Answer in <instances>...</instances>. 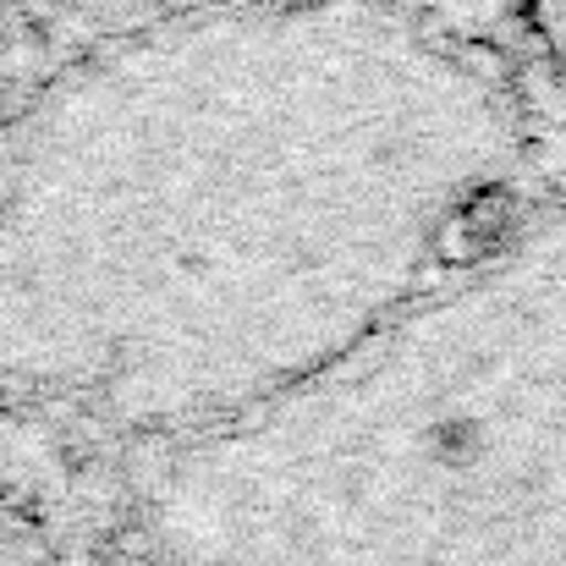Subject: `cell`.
Returning <instances> with one entry per match:
<instances>
[{"label": "cell", "mask_w": 566, "mask_h": 566, "mask_svg": "<svg viewBox=\"0 0 566 566\" xmlns=\"http://www.w3.org/2000/svg\"><path fill=\"white\" fill-rule=\"evenodd\" d=\"M501 72L364 6L122 39L0 122V390L171 446L314 375L512 209Z\"/></svg>", "instance_id": "1"}, {"label": "cell", "mask_w": 566, "mask_h": 566, "mask_svg": "<svg viewBox=\"0 0 566 566\" xmlns=\"http://www.w3.org/2000/svg\"><path fill=\"white\" fill-rule=\"evenodd\" d=\"M160 566H566V203L506 214L390 319L155 446Z\"/></svg>", "instance_id": "2"}, {"label": "cell", "mask_w": 566, "mask_h": 566, "mask_svg": "<svg viewBox=\"0 0 566 566\" xmlns=\"http://www.w3.org/2000/svg\"><path fill=\"white\" fill-rule=\"evenodd\" d=\"M545 17H551V50H556V66H562L566 83V0H545Z\"/></svg>", "instance_id": "3"}]
</instances>
